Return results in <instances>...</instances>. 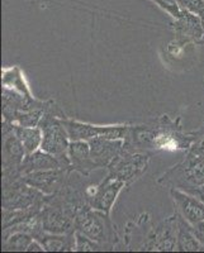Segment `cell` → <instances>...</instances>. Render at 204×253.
Masks as SVG:
<instances>
[{"label": "cell", "mask_w": 204, "mask_h": 253, "mask_svg": "<svg viewBox=\"0 0 204 253\" xmlns=\"http://www.w3.org/2000/svg\"><path fill=\"white\" fill-rule=\"evenodd\" d=\"M188 193L193 194V195L197 196V198H198V199H201L202 202L204 203V185H202V186L197 187V189L190 190V191H188Z\"/></svg>", "instance_id": "cell-29"}, {"label": "cell", "mask_w": 204, "mask_h": 253, "mask_svg": "<svg viewBox=\"0 0 204 253\" xmlns=\"http://www.w3.org/2000/svg\"><path fill=\"white\" fill-rule=\"evenodd\" d=\"M44 207H32L28 209H18V210H5L3 209V229L12 225L19 224L23 221L29 220L33 216L38 215Z\"/></svg>", "instance_id": "cell-21"}, {"label": "cell", "mask_w": 204, "mask_h": 253, "mask_svg": "<svg viewBox=\"0 0 204 253\" xmlns=\"http://www.w3.org/2000/svg\"><path fill=\"white\" fill-rule=\"evenodd\" d=\"M151 1L162 9L165 13H167L173 19H176L183 12V9L180 8L176 0H151Z\"/></svg>", "instance_id": "cell-24"}, {"label": "cell", "mask_w": 204, "mask_h": 253, "mask_svg": "<svg viewBox=\"0 0 204 253\" xmlns=\"http://www.w3.org/2000/svg\"><path fill=\"white\" fill-rule=\"evenodd\" d=\"M98 251H105V248L98 242L93 241L89 237L75 230V252H98Z\"/></svg>", "instance_id": "cell-23"}, {"label": "cell", "mask_w": 204, "mask_h": 253, "mask_svg": "<svg viewBox=\"0 0 204 253\" xmlns=\"http://www.w3.org/2000/svg\"><path fill=\"white\" fill-rule=\"evenodd\" d=\"M49 195L32 187L22 178L9 184H3L1 207L5 210L28 209L32 207H44Z\"/></svg>", "instance_id": "cell-7"}, {"label": "cell", "mask_w": 204, "mask_h": 253, "mask_svg": "<svg viewBox=\"0 0 204 253\" xmlns=\"http://www.w3.org/2000/svg\"><path fill=\"white\" fill-rule=\"evenodd\" d=\"M75 230L101 243L105 251L117 250L121 242V234L110 219V214L92 207H85L79 211L75 219Z\"/></svg>", "instance_id": "cell-3"}, {"label": "cell", "mask_w": 204, "mask_h": 253, "mask_svg": "<svg viewBox=\"0 0 204 253\" xmlns=\"http://www.w3.org/2000/svg\"><path fill=\"white\" fill-rule=\"evenodd\" d=\"M27 252H46V250H45V247L42 246V243H41L40 241H37V239H33L31 245H29Z\"/></svg>", "instance_id": "cell-28"}, {"label": "cell", "mask_w": 204, "mask_h": 253, "mask_svg": "<svg viewBox=\"0 0 204 253\" xmlns=\"http://www.w3.org/2000/svg\"><path fill=\"white\" fill-rule=\"evenodd\" d=\"M176 1L183 10L196 13L198 15L204 9V0H176Z\"/></svg>", "instance_id": "cell-26"}, {"label": "cell", "mask_w": 204, "mask_h": 253, "mask_svg": "<svg viewBox=\"0 0 204 253\" xmlns=\"http://www.w3.org/2000/svg\"><path fill=\"white\" fill-rule=\"evenodd\" d=\"M67 157L71 165V170L81 175L89 176L93 171L97 170L90 156L89 141H70Z\"/></svg>", "instance_id": "cell-16"}, {"label": "cell", "mask_w": 204, "mask_h": 253, "mask_svg": "<svg viewBox=\"0 0 204 253\" xmlns=\"http://www.w3.org/2000/svg\"><path fill=\"white\" fill-rule=\"evenodd\" d=\"M199 17L202 18V23H203V40L201 41V44L202 46H204V9L202 10L201 13H199Z\"/></svg>", "instance_id": "cell-30"}, {"label": "cell", "mask_w": 204, "mask_h": 253, "mask_svg": "<svg viewBox=\"0 0 204 253\" xmlns=\"http://www.w3.org/2000/svg\"><path fill=\"white\" fill-rule=\"evenodd\" d=\"M66 117L60 105L55 100L49 99L45 114L38 123V126L42 129L41 150L58 158H69L67 150L71 139L63 124V118Z\"/></svg>", "instance_id": "cell-2"}, {"label": "cell", "mask_w": 204, "mask_h": 253, "mask_svg": "<svg viewBox=\"0 0 204 253\" xmlns=\"http://www.w3.org/2000/svg\"><path fill=\"white\" fill-rule=\"evenodd\" d=\"M192 229L193 233L197 237V239L199 241V243H201L204 251V219L198 221V223H196V224H192Z\"/></svg>", "instance_id": "cell-27"}, {"label": "cell", "mask_w": 204, "mask_h": 253, "mask_svg": "<svg viewBox=\"0 0 204 253\" xmlns=\"http://www.w3.org/2000/svg\"><path fill=\"white\" fill-rule=\"evenodd\" d=\"M179 215L178 238H176V251L179 252H199L203 251V247L194 236L192 224L188 223L180 214Z\"/></svg>", "instance_id": "cell-19"}, {"label": "cell", "mask_w": 204, "mask_h": 253, "mask_svg": "<svg viewBox=\"0 0 204 253\" xmlns=\"http://www.w3.org/2000/svg\"><path fill=\"white\" fill-rule=\"evenodd\" d=\"M160 186L190 191L204 185V157L187 152L185 157L156 180Z\"/></svg>", "instance_id": "cell-4"}, {"label": "cell", "mask_w": 204, "mask_h": 253, "mask_svg": "<svg viewBox=\"0 0 204 253\" xmlns=\"http://www.w3.org/2000/svg\"><path fill=\"white\" fill-rule=\"evenodd\" d=\"M71 169H55V170L36 171L22 177L24 182L36 187L46 195H53L62 189L71 173Z\"/></svg>", "instance_id": "cell-12"}, {"label": "cell", "mask_w": 204, "mask_h": 253, "mask_svg": "<svg viewBox=\"0 0 204 253\" xmlns=\"http://www.w3.org/2000/svg\"><path fill=\"white\" fill-rule=\"evenodd\" d=\"M37 241L42 243L46 252H74L75 251V232L65 234L44 232Z\"/></svg>", "instance_id": "cell-17"}, {"label": "cell", "mask_w": 204, "mask_h": 253, "mask_svg": "<svg viewBox=\"0 0 204 253\" xmlns=\"http://www.w3.org/2000/svg\"><path fill=\"white\" fill-rule=\"evenodd\" d=\"M55 169H71L69 158H58L45 151L38 150L24 157L18 171H19L20 177H23L27 173L36 172V171L55 170Z\"/></svg>", "instance_id": "cell-15"}, {"label": "cell", "mask_w": 204, "mask_h": 253, "mask_svg": "<svg viewBox=\"0 0 204 253\" xmlns=\"http://www.w3.org/2000/svg\"><path fill=\"white\" fill-rule=\"evenodd\" d=\"M179 215L174 213L158 221L157 224L150 228L145 238L141 251L151 252H171L176 251V238H178Z\"/></svg>", "instance_id": "cell-9"}, {"label": "cell", "mask_w": 204, "mask_h": 253, "mask_svg": "<svg viewBox=\"0 0 204 253\" xmlns=\"http://www.w3.org/2000/svg\"><path fill=\"white\" fill-rule=\"evenodd\" d=\"M3 148H1V180L3 184H9L19 180V166L27 156L23 144L14 132V123L1 121Z\"/></svg>", "instance_id": "cell-5"}, {"label": "cell", "mask_w": 204, "mask_h": 253, "mask_svg": "<svg viewBox=\"0 0 204 253\" xmlns=\"http://www.w3.org/2000/svg\"><path fill=\"white\" fill-rule=\"evenodd\" d=\"M171 29L175 36V42L180 46L189 43L201 44L203 40V23L198 14L183 10L181 14L171 23Z\"/></svg>", "instance_id": "cell-11"}, {"label": "cell", "mask_w": 204, "mask_h": 253, "mask_svg": "<svg viewBox=\"0 0 204 253\" xmlns=\"http://www.w3.org/2000/svg\"><path fill=\"white\" fill-rule=\"evenodd\" d=\"M33 237L24 232H15L10 236L3 238L1 251L5 252H27L29 245L33 241Z\"/></svg>", "instance_id": "cell-22"}, {"label": "cell", "mask_w": 204, "mask_h": 253, "mask_svg": "<svg viewBox=\"0 0 204 253\" xmlns=\"http://www.w3.org/2000/svg\"><path fill=\"white\" fill-rule=\"evenodd\" d=\"M1 85H3V87L14 90V91L27 95V96L33 95L29 89L23 70L20 69L18 65L1 70Z\"/></svg>", "instance_id": "cell-18"}, {"label": "cell", "mask_w": 204, "mask_h": 253, "mask_svg": "<svg viewBox=\"0 0 204 253\" xmlns=\"http://www.w3.org/2000/svg\"><path fill=\"white\" fill-rule=\"evenodd\" d=\"M63 124L66 126L69 137L71 141H90L95 137H104L108 139H123L126 138L130 124H108V126H98V124L87 123L78 119L66 117L63 118Z\"/></svg>", "instance_id": "cell-8"}, {"label": "cell", "mask_w": 204, "mask_h": 253, "mask_svg": "<svg viewBox=\"0 0 204 253\" xmlns=\"http://www.w3.org/2000/svg\"><path fill=\"white\" fill-rule=\"evenodd\" d=\"M170 198L176 213L180 214L188 223L196 224L204 219V203L193 194L180 189H170Z\"/></svg>", "instance_id": "cell-13"}, {"label": "cell", "mask_w": 204, "mask_h": 253, "mask_svg": "<svg viewBox=\"0 0 204 253\" xmlns=\"http://www.w3.org/2000/svg\"><path fill=\"white\" fill-rule=\"evenodd\" d=\"M89 144L92 161L97 170H106L113 160L123 151V139L95 137L90 139Z\"/></svg>", "instance_id": "cell-14"}, {"label": "cell", "mask_w": 204, "mask_h": 253, "mask_svg": "<svg viewBox=\"0 0 204 253\" xmlns=\"http://www.w3.org/2000/svg\"><path fill=\"white\" fill-rule=\"evenodd\" d=\"M150 160H151V153L130 152L123 148V151L113 160L109 167L106 169L108 171L106 173L122 180L128 189L147 172Z\"/></svg>", "instance_id": "cell-6"}, {"label": "cell", "mask_w": 204, "mask_h": 253, "mask_svg": "<svg viewBox=\"0 0 204 253\" xmlns=\"http://www.w3.org/2000/svg\"><path fill=\"white\" fill-rule=\"evenodd\" d=\"M123 189H127V187L122 180L106 173L105 177L99 184L88 185L87 191H85L88 204L93 209L110 214L115 202H117V198Z\"/></svg>", "instance_id": "cell-10"}, {"label": "cell", "mask_w": 204, "mask_h": 253, "mask_svg": "<svg viewBox=\"0 0 204 253\" xmlns=\"http://www.w3.org/2000/svg\"><path fill=\"white\" fill-rule=\"evenodd\" d=\"M188 152L204 157V123L194 130V141Z\"/></svg>", "instance_id": "cell-25"}, {"label": "cell", "mask_w": 204, "mask_h": 253, "mask_svg": "<svg viewBox=\"0 0 204 253\" xmlns=\"http://www.w3.org/2000/svg\"><path fill=\"white\" fill-rule=\"evenodd\" d=\"M14 132L23 144L27 155L41 150L42 144V129L40 126H23L14 124Z\"/></svg>", "instance_id": "cell-20"}, {"label": "cell", "mask_w": 204, "mask_h": 253, "mask_svg": "<svg viewBox=\"0 0 204 253\" xmlns=\"http://www.w3.org/2000/svg\"><path fill=\"white\" fill-rule=\"evenodd\" d=\"M194 141V130L187 132L181 118H171L169 114L146 123L131 126L123 141V148L130 152H188Z\"/></svg>", "instance_id": "cell-1"}]
</instances>
